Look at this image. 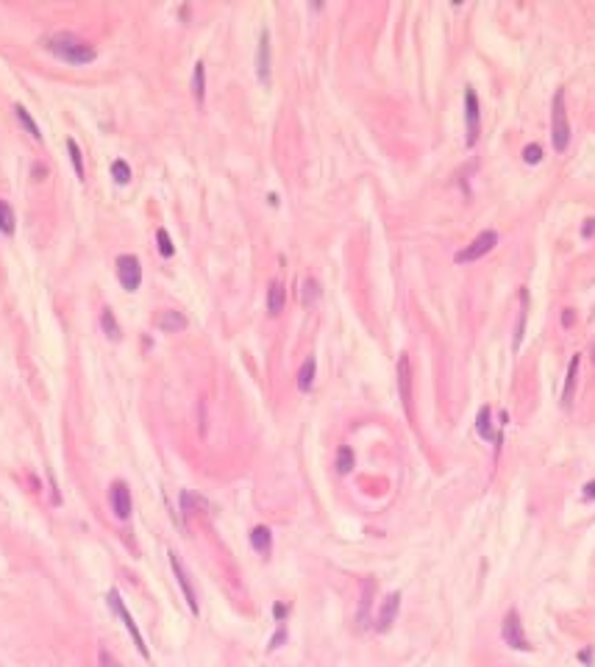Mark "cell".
Masks as SVG:
<instances>
[{
	"mask_svg": "<svg viewBox=\"0 0 595 667\" xmlns=\"http://www.w3.org/2000/svg\"><path fill=\"white\" fill-rule=\"evenodd\" d=\"M354 470V450L348 448V445H343L340 450H337V473H351Z\"/></svg>",
	"mask_w": 595,
	"mask_h": 667,
	"instance_id": "obj_25",
	"label": "cell"
},
{
	"mask_svg": "<svg viewBox=\"0 0 595 667\" xmlns=\"http://www.w3.org/2000/svg\"><path fill=\"white\" fill-rule=\"evenodd\" d=\"M551 140H554V151L565 153L570 145V120H567V109H565V92L559 89L554 95V106H551Z\"/></svg>",
	"mask_w": 595,
	"mask_h": 667,
	"instance_id": "obj_2",
	"label": "cell"
},
{
	"mask_svg": "<svg viewBox=\"0 0 595 667\" xmlns=\"http://www.w3.org/2000/svg\"><path fill=\"white\" fill-rule=\"evenodd\" d=\"M273 615H276V620H284V615H287V606H284V604H276V606H273Z\"/></svg>",
	"mask_w": 595,
	"mask_h": 667,
	"instance_id": "obj_32",
	"label": "cell"
},
{
	"mask_svg": "<svg viewBox=\"0 0 595 667\" xmlns=\"http://www.w3.org/2000/svg\"><path fill=\"white\" fill-rule=\"evenodd\" d=\"M490 417H493V409H490V406H482V412H479V417H476V428H479L482 439L501 445V442H504V434L493 431V420H490Z\"/></svg>",
	"mask_w": 595,
	"mask_h": 667,
	"instance_id": "obj_14",
	"label": "cell"
},
{
	"mask_svg": "<svg viewBox=\"0 0 595 667\" xmlns=\"http://www.w3.org/2000/svg\"><path fill=\"white\" fill-rule=\"evenodd\" d=\"M156 242H159V253H162L164 259H170V256L175 253V248H173V239H170L167 228H159V231H156Z\"/></svg>",
	"mask_w": 595,
	"mask_h": 667,
	"instance_id": "obj_28",
	"label": "cell"
},
{
	"mask_svg": "<svg viewBox=\"0 0 595 667\" xmlns=\"http://www.w3.org/2000/svg\"><path fill=\"white\" fill-rule=\"evenodd\" d=\"M192 95L197 103H204V98H206V64L204 61H197L192 70Z\"/></svg>",
	"mask_w": 595,
	"mask_h": 667,
	"instance_id": "obj_18",
	"label": "cell"
},
{
	"mask_svg": "<svg viewBox=\"0 0 595 667\" xmlns=\"http://www.w3.org/2000/svg\"><path fill=\"white\" fill-rule=\"evenodd\" d=\"M100 325H103V331H106V337L109 340H120L122 337V331H120V322H117V317L111 314V309H103L100 311Z\"/></svg>",
	"mask_w": 595,
	"mask_h": 667,
	"instance_id": "obj_20",
	"label": "cell"
},
{
	"mask_svg": "<svg viewBox=\"0 0 595 667\" xmlns=\"http://www.w3.org/2000/svg\"><path fill=\"white\" fill-rule=\"evenodd\" d=\"M170 567H173V573H175V578H178V587L184 589V598H186L189 612L197 615V595H195V589H192V581H189V576H186V570H184L178 554H173V551H170Z\"/></svg>",
	"mask_w": 595,
	"mask_h": 667,
	"instance_id": "obj_11",
	"label": "cell"
},
{
	"mask_svg": "<svg viewBox=\"0 0 595 667\" xmlns=\"http://www.w3.org/2000/svg\"><path fill=\"white\" fill-rule=\"evenodd\" d=\"M284 300H287L284 284H281L279 278H276V281H270V289H268V311H270V314H281Z\"/></svg>",
	"mask_w": 595,
	"mask_h": 667,
	"instance_id": "obj_17",
	"label": "cell"
},
{
	"mask_svg": "<svg viewBox=\"0 0 595 667\" xmlns=\"http://www.w3.org/2000/svg\"><path fill=\"white\" fill-rule=\"evenodd\" d=\"M520 300H523V306H520V317H517V328H515V351L520 348V342H523V331H526V311H528V292H526V289L520 292Z\"/></svg>",
	"mask_w": 595,
	"mask_h": 667,
	"instance_id": "obj_24",
	"label": "cell"
},
{
	"mask_svg": "<svg viewBox=\"0 0 595 667\" xmlns=\"http://www.w3.org/2000/svg\"><path fill=\"white\" fill-rule=\"evenodd\" d=\"M256 78L261 87L270 84V31L261 28L259 47H256Z\"/></svg>",
	"mask_w": 595,
	"mask_h": 667,
	"instance_id": "obj_7",
	"label": "cell"
},
{
	"mask_svg": "<svg viewBox=\"0 0 595 667\" xmlns=\"http://www.w3.org/2000/svg\"><path fill=\"white\" fill-rule=\"evenodd\" d=\"M562 322H565V325H573V311H570V309L562 314Z\"/></svg>",
	"mask_w": 595,
	"mask_h": 667,
	"instance_id": "obj_35",
	"label": "cell"
},
{
	"mask_svg": "<svg viewBox=\"0 0 595 667\" xmlns=\"http://www.w3.org/2000/svg\"><path fill=\"white\" fill-rule=\"evenodd\" d=\"M250 545H253L256 554L268 556V554L273 551V534H270V528H268V525H256V528L250 531Z\"/></svg>",
	"mask_w": 595,
	"mask_h": 667,
	"instance_id": "obj_15",
	"label": "cell"
},
{
	"mask_svg": "<svg viewBox=\"0 0 595 667\" xmlns=\"http://www.w3.org/2000/svg\"><path fill=\"white\" fill-rule=\"evenodd\" d=\"M111 178H114L117 184H128V181H131V167H128V162L114 159V162H111Z\"/></svg>",
	"mask_w": 595,
	"mask_h": 667,
	"instance_id": "obj_26",
	"label": "cell"
},
{
	"mask_svg": "<svg viewBox=\"0 0 595 667\" xmlns=\"http://www.w3.org/2000/svg\"><path fill=\"white\" fill-rule=\"evenodd\" d=\"M67 151H70V159H73V167H76V175L84 178V156H81V148L76 140H67Z\"/></svg>",
	"mask_w": 595,
	"mask_h": 667,
	"instance_id": "obj_27",
	"label": "cell"
},
{
	"mask_svg": "<svg viewBox=\"0 0 595 667\" xmlns=\"http://www.w3.org/2000/svg\"><path fill=\"white\" fill-rule=\"evenodd\" d=\"M592 362H595V345H592Z\"/></svg>",
	"mask_w": 595,
	"mask_h": 667,
	"instance_id": "obj_36",
	"label": "cell"
},
{
	"mask_svg": "<svg viewBox=\"0 0 595 667\" xmlns=\"http://www.w3.org/2000/svg\"><path fill=\"white\" fill-rule=\"evenodd\" d=\"M465 122H468V145L473 148L479 140V131H482V109H479V98L473 89L465 92Z\"/></svg>",
	"mask_w": 595,
	"mask_h": 667,
	"instance_id": "obj_9",
	"label": "cell"
},
{
	"mask_svg": "<svg viewBox=\"0 0 595 667\" xmlns=\"http://www.w3.org/2000/svg\"><path fill=\"white\" fill-rule=\"evenodd\" d=\"M14 114H17V120L23 122V128H25V131L31 133L34 140H42V133H39V125L34 122V117L28 114V109H25V106H20V103H17V106H14Z\"/></svg>",
	"mask_w": 595,
	"mask_h": 667,
	"instance_id": "obj_22",
	"label": "cell"
},
{
	"mask_svg": "<svg viewBox=\"0 0 595 667\" xmlns=\"http://www.w3.org/2000/svg\"><path fill=\"white\" fill-rule=\"evenodd\" d=\"M98 661H100V667H122L109 650H100V653H98Z\"/></svg>",
	"mask_w": 595,
	"mask_h": 667,
	"instance_id": "obj_30",
	"label": "cell"
},
{
	"mask_svg": "<svg viewBox=\"0 0 595 667\" xmlns=\"http://www.w3.org/2000/svg\"><path fill=\"white\" fill-rule=\"evenodd\" d=\"M42 45H45V50H50L56 58L67 61V64H89L98 56L95 47L73 31H56V34L45 36Z\"/></svg>",
	"mask_w": 595,
	"mask_h": 667,
	"instance_id": "obj_1",
	"label": "cell"
},
{
	"mask_svg": "<svg viewBox=\"0 0 595 667\" xmlns=\"http://www.w3.org/2000/svg\"><path fill=\"white\" fill-rule=\"evenodd\" d=\"M284 639H287V628H284V626H279V631H276V634H273V639H270V650L281 648V645H284Z\"/></svg>",
	"mask_w": 595,
	"mask_h": 667,
	"instance_id": "obj_31",
	"label": "cell"
},
{
	"mask_svg": "<svg viewBox=\"0 0 595 667\" xmlns=\"http://www.w3.org/2000/svg\"><path fill=\"white\" fill-rule=\"evenodd\" d=\"M317 298H320L317 278H303V284H301V300H303V306H312Z\"/></svg>",
	"mask_w": 595,
	"mask_h": 667,
	"instance_id": "obj_23",
	"label": "cell"
},
{
	"mask_svg": "<svg viewBox=\"0 0 595 667\" xmlns=\"http://www.w3.org/2000/svg\"><path fill=\"white\" fill-rule=\"evenodd\" d=\"M398 389H401L407 415H412V364H409L407 353H401V359H398Z\"/></svg>",
	"mask_w": 595,
	"mask_h": 667,
	"instance_id": "obj_12",
	"label": "cell"
},
{
	"mask_svg": "<svg viewBox=\"0 0 595 667\" xmlns=\"http://www.w3.org/2000/svg\"><path fill=\"white\" fill-rule=\"evenodd\" d=\"M153 322H156V328L164 331V334H175V331H184V328H186V317H184L181 311H175V309H164V311H159Z\"/></svg>",
	"mask_w": 595,
	"mask_h": 667,
	"instance_id": "obj_13",
	"label": "cell"
},
{
	"mask_svg": "<svg viewBox=\"0 0 595 667\" xmlns=\"http://www.w3.org/2000/svg\"><path fill=\"white\" fill-rule=\"evenodd\" d=\"M314 370H317V362H314V356H309V359L301 364V370H298V389H301V392H309V389H312V384H314Z\"/></svg>",
	"mask_w": 595,
	"mask_h": 667,
	"instance_id": "obj_19",
	"label": "cell"
},
{
	"mask_svg": "<svg viewBox=\"0 0 595 667\" xmlns=\"http://www.w3.org/2000/svg\"><path fill=\"white\" fill-rule=\"evenodd\" d=\"M109 503H111V512L117 520H128L131 517V509H134V503H131V490L125 481H114L111 490H109Z\"/></svg>",
	"mask_w": 595,
	"mask_h": 667,
	"instance_id": "obj_8",
	"label": "cell"
},
{
	"mask_svg": "<svg viewBox=\"0 0 595 667\" xmlns=\"http://www.w3.org/2000/svg\"><path fill=\"white\" fill-rule=\"evenodd\" d=\"M117 278H120L125 292H137L140 284H142V264H140V259L131 256V253L117 256Z\"/></svg>",
	"mask_w": 595,
	"mask_h": 667,
	"instance_id": "obj_3",
	"label": "cell"
},
{
	"mask_svg": "<svg viewBox=\"0 0 595 667\" xmlns=\"http://www.w3.org/2000/svg\"><path fill=\"white\" fill-rule=\"evenodd\" d=\"M501 637H504V642H506L509 648H515V650H528V648H532V645H528L526 631H523L520 615H517L515 609L506 612V617H504V623H501Z\"/></svg>",
	"mask_w": 595,
	"mask_h": 667,
	"instance_id": "obj_6",
	"label": "cell"
},
{
	"mask_svg": "<svg viewBox=\"0 0 595 667\" xmlns=\"http://www.w3.org/2000/svg\"><path fill=\"white\" fill-rule=\"evenodd\" d=\"M398 609H401V592H389L384 598V604L378 609V617H376V631H389V626L398 617Z\"/></svg>",
	"mask_w": 595,
	"mask_h": 667,
	"instance_id": "obj_10",
	"label": "cell"
},
{
	"mask_svg": "<svg viewBox=\"0 0 595 667\" xmlns=\"http://www.w3.org/2000/svg\"><path fill=\"white\" fill-rule=\"evenodd\" d=\"M523 159H526L528 164H540V159H543V148H540V145H528V148L523 151Z\"/></svg>",
	"mask_w": 595,
	"mask_h": 667,
	"instance_id": "obj_29",
	"label": "cell"
},
{
	"mask_svg": "<svg viewBox=\"0 0 595 667\" xmlns=\"http://www.w3.org/2000/svg\"><path fill=\"white\" fill-rule=\"evenodd\" d=\"M578 364H581V356L576 353L570 359V367H567V378H565V389H562V406L570 409L573 404V392H576V378H578Z\"/></svg>",
	"mask_w": 595,
	"mask_h": 667,
	"instance_id": "obj_16",
	"label": "cell"
},
{
	"mask_svg": "<svg viewBox=\"0 0 595 667\" xmlns=\"http://www.w3.org/2000/svg\"><path fill=\"white\" fill-rule=\"evenodd\" d=\"M14 228H17V220H14V209L6 204V200H0V231L3 234H14Z\"/></svg>",
	"mask_w": 595,
	"mask_h": 667,
	"instance_id": "obj_21",
	"label": "cell"
},
{
	"mask_svg": "<svg viewBox=\"0 0 595 667\" xmlns=\"http://www.w3.org/2000/svg\"><path fill=\"white\" fill-rule=\"evenodd\" d=\"M498 245V234L495 231H482L465 250H459L456 256H453V261L456 264H468V261H479L482 256H487L493 248Z\"/></svg>",
	"mask_w": 595,
	"mask_h": 667,
	"instance_id": "obj_4",
	"label": "cell"
},
{
	"mask_svg": "<svg viewBox=\"0 0 595 667\" xmlns=\"http://www.w3.org/2000/svg\"><path fill=\"white\" fill-rule=\"evenodd\" d=\"M581 234H584V237H592V234H595V217H592V220H587V226L581 228Z\"/></svg>",
	"mask_w": 595,
	"mask_h": 667,
	"instance_id": "obj_33",
	"label": "cell"
},
{
	"mask_svg": "<svg viewBox=\"0 0 595 667\" xmlns=\"http://www.w3.org/2000/svg\"><path fill=\"white\" fill-rule=\"evenodd\" d=\"M592 498H595V481H589L584 487V501H592Z\"/></svg>",
	"mask_w": 595,
	"mask_h": 667,
	"instance_id": "obj_34",
	"label": "cell"
},
{
	"mask_svg": "<svg viewBox=\"0 0 595 667\" xmlns=\"http://www.w3.org/2000/svg\"><path fill=\"white\" fill-rule=\"evenodd\" d=\"M109 606L120 615V620L125 623V628H128V634L134 637V645H137V650L145 656V659H151V650H148V645H145V639H142V634H140V628H137V623H134V617H131V612L125 609V604H122V598H120V592L117 589H111L109 592Z\"/></svg>",
	"mask_w": 595,
	"mask_h": 667,
	"instance_id": "obj_5",
	"label": "cell"
}]
</instances>
